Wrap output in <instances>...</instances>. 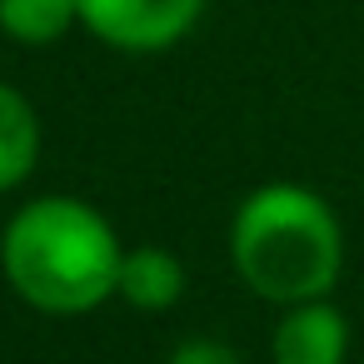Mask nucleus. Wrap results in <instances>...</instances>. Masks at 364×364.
Listing matches in <instances>:
<instances>
[{"label":"nucleus","mask_w":364,"mask_h":364,"mask_svg":"<svg viewBox=\"0 0 364 364\" xmlns=\"http://www.w3.org/2000/svg\"><path fill=\"white\" fill-rule=\"evenodd\" d=\"M120 235L70 195H41L16 210L0 235V269L41 314H90L120 289Z\"/></svg>","instance_id":"1"},{"label":"nucleus","mask_w":364,"mask_h":364,"mask_svg":"<svg viewBox=\"0 0 364 364\" xmlns=\"http://www.w3.org/2000/svg\"><path fill=\"white\" fill-rule=\"evenodd\" d=\"M230 259L240 279L279 309L329 299L344 269V230L324 195L274 180L240 200L230 220Z\"/></svg>","instance_id":"2"},{"label":"nucleus","mask_w":364,"mask_h":364,"mask_svg":"<svg viewBox=\"0 0 364 364\" xmlns=\"http://www.w3.org/2000/svg\"><path fill=\"white\" fill-rule=\"evenodd\" d=\"M205 0H80V26L115 50H170L195 31Z\"/></svg>","instance_id":"3"},{"label":"nucleus","mask_w":364,"mask_h":364,"mask_svg":"<svg viewBox=\"0 0 364 364\" xmlns=\"http://www.w3.org/2000/svg\"><path fill=\"white\" fill-rule=\"evenodd\" d=\"M344 354H349V319L339 304L304 299L274 319V334H269L274 364H344Z\"/></svg>","instance_id":"4"},{"label":"nucleus","mask_w":364,"mask_h":364,"mask_svg":"<svg viewBox=\"0 0 364 364\" xmlns=\"http://www.w3.org/2000/svg\"><path fill=\"white\" fill-rule=\"evenodd\" d=\"M115 294L125 304H135V309H150V314L170 309L185 294V264L170 250H160V245L125 250V259H120V289Z\"/></svg>","instance_id":"5"},{"label":"nucleus","mask_w":364,"mask_h":364,"mask_svg":"<svg viewBox=\"0 0 364 364\" xmlns=\"http://www.w3.org/2000/svg\"><path fill=\"white\" fill-rule=\"evenodd\" d=\"M36 160H41V115L16 85L0 80V190L26 185Z\"/></svg>","instance_id":"6"},{"label":"nucleus","mask_w":364,"mask_h":364,"mask_svg":"<svg viewBox=\"0 0 364 364\" xmlns=\"http://www.w3.org/2000/svg\"><path fill=\"white\" fill-rule=\"evenodd\" d=\"M80 21V0H0V36L21 46H55Z\"/></svg>","instance_id":"7"},{"label":"nucleus","mask_w":364,"mask_h":364,"mask_svg":"<svg viewBox=\"0 0 364 364\" xmlns=\"http://www.w3.org/2000/svg\"><path fill=\"white\" fill-rule=\"evenodd\" d=\"M170 364H245V359H240V349H230L220 339H185L170 354Z\"/></svg>","instance_id":"8"}]
</instances>
